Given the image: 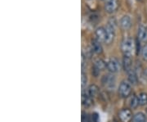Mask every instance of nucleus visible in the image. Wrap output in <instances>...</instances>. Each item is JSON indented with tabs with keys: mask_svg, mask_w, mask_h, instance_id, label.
<instances>
[{
	"mask_svg": "<svg viewBox=\"0 0 147 122\" xmlns=\"http://www.w3.org/2000/svg\"><path fill=\"white\" fill-rule=\"evenodd\" d=\"M121 50L123 53L124 56L131 57L134 52L136 51V43L131 38L124 39L121 43Z\"/></svg>",
	"mask_w": 147,
	"mask_h": 122,
	"instance_id": "1",
	"label": "nucleus"
},
{
	"mask_svg": "<svg viewBox=\"0 0 147 122\" xmlns=\"http://www.w3.org/2000/svg\"><path fill=\"white\" fill-rule=\"evenodd\" d=\"M115 27L116 21L115 19H110L108 25L105 27L106 30V39H105V43L110 44L114 41V39L115 36Z\"/></svg>",
	"mask_w": 147,
	"mask_h": 122,
	"instance_id": "2",
	"label": "nucleus"
},
{
	"mask_svg": "<svg viewBox=\"0 0 147 122\" xmlns=\"http://www.w3.org/2000/svg\"><path fill=\"white\" fill-rule=\"evenodd\" d=\"M101 83L104 85V87L108 89H113L115 88L116 84V78L113 74H106L105 75L102 79Z\"/></svg>",
	"mask_w": 147,
	"mask_h": 122,
	"instance_id": "3",
	"label": "nucleus"
},
{
	"mask_svg": "<svg viewBox=\"0 0 147 122\" xmlns=\"http://www.w3.org/2000/svg\"><path fill=\"white\" fill-rule=\"evenodd\" d=\"M131 93V84L127 81H122L119 87V94L122 98H127L129 97Z\"/></svg>",
	"mask_w": 147,
	"mask_h": 122,
	"instance_id": "4",
	"label": "nucleus"
},
{
	"mask_svg": "<svg viewBox=\"0 0 147 122\" xmlns=\"http://www.w3.org/2000/svg\"><path fill=\"white\" fill-rule=\"evenodd\" d=\"M119 117L122 122H130L133 118V115L130 109L123 108L119 112Z\"/></svg>",
	"mask_w": 147,
	"mask_h": 122,
	"instance_id": "5",
	"label": "nucleus"
},
{
	"mask_svg": "<svg viewBox=\"0 0 147 122\" xmlns=\"http://www.w3.org/2000/svg\"><path fill=\"white\" fill-rule=\"evenodd\" d=\"M118 7H119L118 0H105V9L108 13L112 14V13L115 12Z\"/></svg>",
	"mask_w": 147,
	"mask_h": 122,
	"instance_id": "6",
	"label": "nucleus"
},
{
	"mask_svg": "<svg viewBox=\"0 0 147 122\" xmlns=\"http://www.w3.org/2000/svg\"><path fill=\"white\" fill-rule=\"evenodd\" d=\"M106 68L111 73H116L120 69V66L116 59L110 58L106 62Z\"/></svg>",
	"mask_w": 147,
	"mask_h": 122,
	"instance_id": "7",
	"label": "nucleus"
},
{
	"mask_svg": "<svg viewBox=\"0 0 147 122\" xmlns=\"http://www.w3.org/2000/svg\"><path fill=\"white\" fill-rule=\"evenodd\" d=\"M95 35H96V39L100 41V43L105 42L106 39V30L105 28L104 27H98L96 31H95Z\"/></svg>",
	"mask_w": 147,
	"mask_h": 122,
	"instance_id": "8",
	"label": "nucleus"
},
{
	"mask_svg": "<svg viewBox=\"0 0 147 122\" xmlns=\"http://www.w3.org/2000/svg\"><path fill=\"white\" fill-rule=\"evenodd\" d=\"M137 38L142 42H147V27L141 25L138 27Z\"/></svg>",
	"mask_w": 147,
	"mask_h": 122,
	"instance_id": "9",
	"label": "nucleus"
},
{
	"mask_svg": "<svg viewBox=\"0 0 147 122\" xmlns=\"http://www.w3.org/2000/svg\"><path fill=\"white\" fill-rule=\"evenodd\" d=\"M82 104L86 107L92 105V98L89 95L88 91L83 90L82 92Z\"/></svg>",
	"mask_w": 147,
	"mask_h": 122,
	"instance_id": "10",
	"label": "nucleus"
},
{
	"mask_svg": "<svg viewBox=\"0 0 147 122\" xmlns=\"http://www.w3.org/2000/svg\"><path fill=\"white\" fill-rule=\"evenodd\" d=\"M131 26V21L130 16H127V15H125L123 16L120 20V26L123 30H128Z\"/></svg>",
	"mask_w": 147,
	"mask_h": 122,
	"instance_id": "11",
	"label": "nucleus"
},
{
	"mask_svg": "<svg viewBox=\"0 0 147 122\" xmlns=\"http://www.w3.org/2000/svg\"><path fill=\"white\" fill-rule=\"evenodd\" d=\"M92 50L96 54H100L102 53V46L100 41H98L96 39H92Z\"/></svg>",
	"mask_w": 147,
	"mask_h": 122,
	"instance_id": "12",
	"label": "nucleus"
},
{
	"mask_svg": "<svg viewBox=\"0 0 147 122\" xmlns=\"http://www.w3.org/2000/svg\"><path fill=\"white\" fill-rule=\"evenodd\" d=\"M128 106H130L131 109H136L137 106H139V100H138V96L132 94L128 98Z\"/></svg>",
	"mask_w": 147,
	"mask_h": 122,
	"instance_id": "13",
	"label": "nucleus"
},
{
	"mask_svg": "<svg viewBox=\"0 0 147 122\" xmlns=\"http://www.w3.org/2000/svg\"><path fill=\"white\" fill-rule=\"evenodd\" d=\"M123 68L125 70V71L128 72L131 70H132L131 66H132V61H131V57H127V56H124L123 58Z\"/></svg>",
	"mask_w": 147,
	"mask_h": 122,
	"instance_id": "14",
	"label": "nucleus"
},
{
	"mask_svg": "<svg viewBox=\"0 0 147 122\" xmlns=\"http://www.w3.org/2000/svg\"><path fill=\"white\" fill-rule=\"evenodd\" d=\"M127 75H128V82L131 85H137L139 79H138L136 70L133 69L131 70L130 71L127 72Z\"/></svg>",
	"mask_w": 147,
	"mask_h": 122,
	"instance_id": "15",
	"label": "nucleus"
},
{
	"mask_svg": "<svg viewBox=\"0 0 147 122\" xmlns=\"http://www.w3.org/2000/svg\"><path fill=\"white\" fill-rule=\"evenodd\" d=\"M88 92L89 95L91 96L92 98H95V97L99 95L100 89H99V88H98L96 85H91L89 87H88Z\"/></svg>",
	"mask_w": 147,
	"mask_h": 122,
	"instance_id": "16",
	"label": "nucleus"
},
{
	"mask_svg": "<svg viewBox=\"0 0 147 122\" xmlns=\"http://www.w3.org/2000/svg\"><path fill=\"white\" fill-rule=\"evenodd\" d=\"M132 122H146V116L143 112H137L136 113L133 118Z\"/></svg>",
	"mask_w": 147,
	"mask_h": 122,
	"instance_id": "17",
	"label": "nucleus"
},
{
	"mask_svg": "<svg viewBox=\"0 0 147 122\" xmlns=\"http://www.w3.org/2000/svg\"><path fill=\"white\" fill-rule=\"evenodd\" d=\"M93 66H94L95 67H96L100 71V70H103L106 67V62H105L102 59L97 58L96 59Z\"/></svg>",
	"mask_w": 147,
	"mask_h": 122,
	"instance_id": "18",
	"label": "nucleus"
},
{
	"mask_svg": "<svg viewBox=\"0 0 147 122\" xmlns=\"http://www.w3.org/2000/svg\"><path fill=\"white\" fill-rule=\"evenodd\" d=\"M138 100L139 104L141 106H146L147 105V94L146 93H141L138 95Z\"/></svg>",
	"mask_w": 147,
	"mask_h": 122,
	"instance_id": "19",
	"label": "nucleus"
},
{
	"mask_svg": "<svg viewBox=\"0 0 147 122\" xmlns=\"http://www.w3.org/2000/svg\"><path fill=\"white\" fill-rule=\"evenodd\" d=\"M81 81H82V88L84 89V87L87 85L88 83V76L87 75L84 73V71L82 72V77H81Z\"/></svg>",
	"mask_w": 147,
	"mask_h": 122,
	"instance_id": "20",
	"label": "nucleus"
},
{
	"mask_svg": "<svg viewBox=\"0 0 147 122\" xmlns=\"http://www.w3.org/2000/svg\"><path fill=\"white\" fill-rule=\"evenodd\" d=\"M142 58L144 61L147 62V44L145 45L142 49Z\"/></svg>",
	"mask_w": 147,
	"mask_h": 122,
	"instance_id": "21",
	"label": "nucleus"
},
{
	"mask_svg": "<svg viewBox=\"0 0 147 122\" xmlns=\"http://www.w3.org/2000/svg\"><path fill=\"white\" fill-rule=\"evenodd\" d=\"M82 122H91L88 114H87L85 112L82 113Z\"/></svg>",
	"mask_w": 147,
	"mask_h": 122,
	"instance_id": "22",
	"label": "nucleus"
},
{
	"mask_svg": "<svg viewBox=\"0 0 147 122\" xmlns=\"http://www.w3.org/2000/svg\"><path fill=\"white\" fill-rule=\"evenodd\" d=\"M99 73H100V70L93 66V67H92V75H94L95 77H97V76H98V75H99Z\"/></svg>",
	"mask_w": 147,
	"mask_h": 122,
	"instance_id": "23",
	"label": "nucleus"
},
{
	"mask_svg": "<svg viewBox=\"0 0 147 122\" xmlns=\"http://www.w3.org/2000/svg\"><path fill=\"white\" fill-rule=\"evenodd\" d=\"M92 121L93 122H99V117H98V114L97 113H93L92 114Z\"/></svg>",
	"mask_w": 147,
	"mask_h": 122,
	"instance_id": "24",
	"label": "nucleus"
},
{
	"mask_svg": "<svg viewBox=\"0 0 147 122\" xmlns=\"http://www.w3.org/2000/svg\"><path fill=\"white\" fill-rule=\"evenodd\" d=\"M144 73H145V75H146V78H147V68L146 70H145Z\"/></svg>",
	"mask_w": 147,
	"mask_h": 122,
	"instance_id": "25",
	"label": "nucleus"
}]
</instances>
